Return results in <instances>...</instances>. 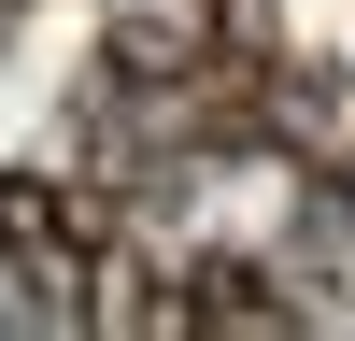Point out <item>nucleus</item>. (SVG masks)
Returning <instances> with one entry per match:
<instances>
[{"mask_svg": "<svg viewBox=\"0 0 355 341\" xmlns=\"http://www.w3.org/2000/svg\"><path fill=\"white\" fill-rule=\"evenodd\" d=\"M185 327H299V299H270L256 256H214V270H185Z\"/></svg>", "mask_w": 355, "mask_h": 341, "instance_id": "nucleus-1", "label": "nucleus"}, {"mask_svg": "<svg viewBox=\"0 0 355 341\" xmlns=\"http://www.w3.org/2000/svg\"><path fill=\"white\" fill-rule=\"evenodd\" d=\"M0 270H57V185H43V170H0Z\"/></svg>", "mask_w": 355, "mask_h": 341, "instance_id": "nucleus-2", "label": "nucleus"}, {"mask_svg": "<svg viewBox=\"0 0 355 341\" xmlns=\"http://www.w3.org/2000/svg\"><path fill=\"white\" fill-rule=\"evenodd\" d=\"M0 28H15V0H0Z\"/></svg>", "mask_w": 355, "mask_h": 341, "instance_id": "nucleus-3", "label": "nucleus"}]
</instances>
